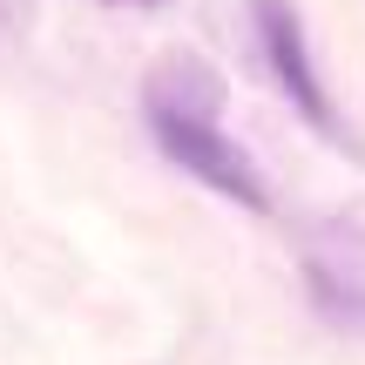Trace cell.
I'll use <instances>...</instances> for the list:
<instances>
[{
	"instance_id": "obj_2",
	"label": "cell",
	"mask_w": 365,
	"mask_h": 365,
	"mask_svg": "<svg viewBox=\"0 0 365 365\" xmlns=\"http://www.w3.org/2000/svg\"><path fill=\"white\" fill-rule=\"evenodd\" d=\"M250 7H257V34H264V54H271V75L284 81V95L325 129L331 108H325V88H318L312 48H304V21L291 14V0H250Z\"/></svg>"
},
{
	"instance_id": "obj_4",
	"label": "cell",
	"mask_w": 365,
	"mask_h": 365,
	"mask_svg": "<svg viewBox=\"0 0 365 365\" xmlns=\"http://www.w3.org/2000/svg\"><path fill=\"white\" fill-rule=\"evenodd\" d=\"M312 298H318V312H325L331 325H365V291L359 284H339L325 264H312Z\"/></svg>"
},
{
	"instance_id": "obj_1",
	"label": "cell",
	"mask_w": 365,
	"mask_h": 365,
	"mask_svg": "<svg viewBox=\"0 0 365 365\" xmlns=\"http://www.w3.org/2000/svg\"><path fill=\"white\" fill-rule=\"evenodd\" d=\"M149 129H156L163 156L182 163L196 182L237 196L244 210H264V203H271V196H264V182H257V170H250V156L217 129V122H203V115H149Z\"/></svg>"
},
{
	"instance_id": "obj_5",
	"label": "cell",
	"mask_w": 365,
	"mask_h": 365,
	"mask_svg": "<svg viewBox=\"0 0 365 365\" xmlns=\"http://www.w3.org/2000/svg\"><path fill=\"white\" fill-rule=\"evenodd\" d=\"M108 7H149V0H108Z\"/></svg>"
},
{
	"instance_id": "obj_3",
	"label": "cell",
	"mask_w": 365,
	"mask_h": 365,
	"mask_svg": "<svg viewBox=\"0 0 365 365\" xmlns=\"http://www.w3.org/2000/svg\"><path fill=\"white\" fill-rule=\"evenodd\" d=\"M143 108H149V115H203V122H217V108H223V81L210 75L203 61L176 54V61H163L156 75H149Z\"/></svg>"
}]
</instances>
